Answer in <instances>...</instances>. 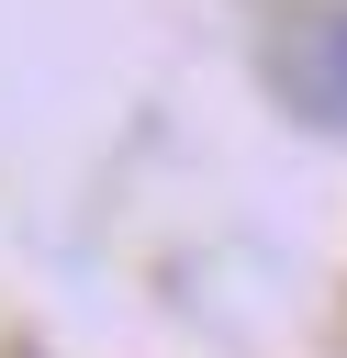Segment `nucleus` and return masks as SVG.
Masks as SVG:
<instances>
[{"label":"nucleus","mask_w":347,"mask_h":358,"mask_svg":"<svg viewBox=\"0 0 347 358\" xmlns=\"http://www.w3.org/2000/svg\"><path fill=\"white\" fill-rule=\"evenodd\" d=\"M280 78H291V101H302L313 123L347 134V11H313V22L280 45Z\"/></svg>","instance_id":"f257e3e1"}]
</instances>
